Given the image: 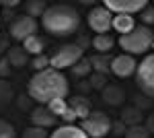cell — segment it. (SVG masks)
<instances>
[{"label": "cell", "instance_id": "cell-1", "mask_svg": "<svg viewBox=\"0 0 154 138\" xmlns=\"http://www.w3.org/2000/svg\"><path fill=\"white\" fill-rule=\"evenodd\" d=\"M29 97L39 105H48L54 99H68L70 95V82L68 79L56 68H45L41 72H35L29 85H27Z\"/></svg>", "mask_w": 154, "mask_h": 138}, {"label": "cell", "instance_id": "cell-2", "mask_svg": "<svg viewBox=\"0 0 154 138\" xmlns=\"http://www.w3.org/2000/svg\"><path fill=\"white\" fill-rule=\"evenodd\" d=\"M41 27L54 37H68L80 27V14L72 4H51L41 17Z\"/></svg>", "mask_w": 154, "mask_h": 138}, {"label": "cell", "instance_id": "cell-3", "mask_svg": "<svg viewBox=\"0 0 154 138\" xmlns=\"http://www.w3.org/2000/svg\"><path fill=\"white\" fill-rule=\"evenodd\" d=\"M119 46L125 54L130 56H140L146 54L150 47L154 46V31L150 27H144V25H136L130 33L119 35Z\"/></svg>", "mask_w": 154, "mask_h": 138}, {"label": "cell", "instance_id": "cell-4", "mask_svg": "<svg viewBox=\"0 0 154 138\" xmlns=\"http://www.w3.org/2000/svg\"><path fill=\"white\" fill-rule=\"evenodd\" d=\"M82 58H84L82 46H78V43H62L49 56V68H56L60 72L66 68H74Z\"/></svg>", "mask_w": 154, "mask_h": 138}, {"label": "cell", "instance_id": "cell-5", "mask_svg": "<svg viewBox=\"0 0 154 138\" xmlns=\"http://www.w3.org/2000/svg\"><path fill=\"white\" fill-rule=\"evenodd\" d=\"M80 128L88 134V138H105L113 130V122L105 111L93 109L91 114L80 122Z\"/></svg>", "mask_w": 154, "mask_h": 138}, {"label": "cell", "instance_id": "cell-6", "mask_svg": "<svg viewBox=\"0 0 154 138\" xmlns=\"http://www.w3.org/2000/svg\"><path fill=\"white\" fill-rule=\"evenodd\" d=\"M136 85L138 89L146 95L154 99V54H148L142 62L138 64L136 70Z\"/></svg>", "mask_w": 154, "mask_h": 138}, {"label": "cell", "instance_id": "cell-7", "mask_svg": "<svg viewBox=\"0 0 154 138\" xmlns=\"http://www.w3.org/2000/svg\"><path fill=\"white\" fill-rule=\"evenodd\" d=\"M86 21H88V27L97 35H105L109 33V29H113V12L109 8H105V4L103 6H93L88 11Z\"/></svg>", "mask_w": 154, "mask_h": 138}, {"label": "cell", "instance_id": "cell-8", "mask_svg": "<svg viewBox=\"0 0 154 138\" xmlns=\"http://www.w3.org/2000/svg\"><path fill=\"white\" fill-rule=\"evenodd\" d=\"M37 27H39V25H37V21L33 19V17H29V14H19L17 19H12L8 31H11L12 39L25 41V39L37 35Z\"/></svg>", "mask_w": 154, "mask_h": 138}, {"label": "cell", "instance_id": "cell-9", "mask_svg": "<svg viewBox=\"0 0 154 138\" xmlns=\"http://www.w3.org/2000/svg\"><path fill=\"white\" fill-rule=\"evenodd\" d=\"M136 70H138V62L130 54H119V56H115L111 60V72L115 76H119V79L136 76Z\"/></svg>", "mask_w": 154, "mask_h": 138}, {"label": "cell", "instance_id": "cell-10", "mask_svg": "<svg viewBox=\"0 0 154 138\" xmlns=\"http://www.w3.org/2000/svg\"><path fill=\"white\" fill-rule=\"evenodd\" d=\"M148 6L146 0H105V8L113 12V14H136L142 12Z\"/></svg>", "mask_w": 154, "mask_h": 138}, {"label": "cell", "instance_id": "cell-11", "mask_svg": "<svg viewBox=\"0 0 154 138\" xmlns=\"http://www.w3.org/2000/svg\"><path fill=\"white\" fill-rule=\"evenodd\" d=\"M56 122H58V117L48 109V105H37L35 109L31 111V124L33 126H39V128L48 130V128L56 126Z\"/></svg>", "mask_w": 154, "mask_h": 138}, {"label": "cell", "instance_id": "cell-12", "mask_svg": "<svg viewBox=\"0 0 154 138\" xmlns=\"http://www.w3.org/2000/svg\"><path fill=\"white\" fill-rule=\"evenodd\" d=\"M49 138H88V134H86L80 126L62 124V126L54 128V132L49 134Z\"/></svg>", "mask_w": 154, "mask_h": 138}, {"label": "cell", "instance_id": "cell-13", "mask_svg": "<svg viewBox=\"0 0 154 138\" xmlns=\"http://www.w3.org/2000/svg\"><path fill=\"white\" fill-rule=\"evenodd\" d=\"M101 97H103V101L107 105H113V107H117L125 101V91L123 89H119L117 85H105L103 87V93H101Z\"/></svg>", "mask_w": 154, "mask_h": 138}, {"label": "cell", "instance_id": "cell-14", "mask_svg": "<svg viewBox=\"0 0 154 138\" xmlns=\"http://www.w3.org/2000/svg\"><path fill=\"white\" fill-rule=\"evenodd\" d=\"M68 105H70L72 109H74V114L78 115V120L82 122L86 115L93 111V107H91V101L86 99V97H80V95H76V97H70L68 99Z\"/></svg>", "mask_w": 154, "mask_h": 138}, {"label": "cell", "instance_id": "cell-15", "mask_svg": "<svg viewBox=\"0 0 154 138\" xmlns=\"http://www.w3.org/2000/svg\"><path fill=\"white\" fill-rule=\"evenodd\" d=\"M6 60L11 62V66H14V68H23L25 64L29 62V54L25 52L23 46H14V47H11V50H8Z\"/></svg>", "mask_w": 154, "mask_h": 138}, {"label": "cell", "instance_id": "cell-16", "mask_svg": "<svg viewBox=\"0 0 154 138\" xmlns=\"http://www.w3.org/2000/svg\"><path fill=\"white\" fill-rule=\"evenodd\" d=\"M134 27H136V21H134L131 14H113V29L119 35L130 33Z\"/></svg>", "mask_w": 154, "mask_h": 138}, {"label": "cell", "instance_id": "cell-17", "mask_svg": "<svg viewBox=\"0 0 154 138\" xmlns=\"http://www.w3.org/2000/svg\"><path fill=\"white\" fill-rule=\"evenodd\" d=\"M23 47L25 52L29 54V56H41L43 54V47H45V39L43 37H39V35H33V37H29V39H25L23 41Z\"/></svg>", "mask_w": 154, "mask_h": 138}, {"label": "cell", "instance_id": "cell-18", "mask_svg": "<svg viewBox=\"0 0 154 138\" xmlns=\"http://www.w3.org/2000/svg\"><path fill=\"white\" fill-rule=\"evenodd\" d=\"M111 60L113 58H109L107 54H97V56L91 58V66L97 74H107L111 70Z\"/></svg>", "mask_w": 154, "mask_h": 138}, {"label": "cell", "instance_id": "cell-19", "mask_svg": "<svg viewBox=\"0 0 154 138\" xmlns=\"http://www.w3.org/2000/svg\"><path fill=\"white\" fill-rule=\"evenodd\" d=\"M113 46H115V39H113L109 33L95 35V37H93V47H95L99 54H107V52H111Z\"/></svg>", "mask_w": 154, "mask_h": 138}, {"label": "cell", "instance_id": "cell-20", "mask_svg": "<svg viewBox=\"0 0 154 138\" xmlns=\"http://www.w3.org/2000/svg\"><path fill=\"white\" fill-rule=\"evenodd\" d=\"M14 99V93H12V85L6 79H0V109L6 107Z\"/></svg>", "mask_w": 154, "mask_h": 138}, {"label": "cell", "instance_id": "cell-21", "mask_svg": "<svg viewBox=\"0 0 154 138\" xmlns=\"http://www.w3.org/2000/svg\"><path fill=\"white\" fill-rule=\"evenodd\" d=\"M25 8H27V14H29V17L37 19V17H43V12L48 11V4L41 2V0H31V2L25 4Z\"/></svg>", "mask_w": 154, "mask_h": 138}, {"label": "cell", "instance_id": "cell-22", "mask_svg": "<svg viewBox=\"0 0 154 138\" xmlns=\"http://www.w3.org/2000/svg\"><path fill=\"white\" fill-rule=\"evenodd\" d=\"M125 138H150L148 128L142 124H136V126H128L125 128Z\"/></svg>", "mask_w": 154, "mask_h": 138}, {"label": "cell", "instance_id": "cell-23", "mask_svg": "<svg viewBox=\"0 0 154 138\" xmlns=\"http://www.w3.org/2000/svg\"><path fill=\"white\" fill-rule=\"evenodd\" d=\"M48 109L56 115V117H62L64 111L68 109V99H54V101L48 103Z\"/></svg>", "mask_w": 154, "mask_h": 138}, {"label": "cell", "instance_id": "cell-24", "mask_svg": "<svg viewBox=\"0 0 154 138\" xmlns=\"http://www.w3.org/2000/svg\"><path fill=\"white\" fill-rule=\"evenodd\" d=\"M72 72L76 74V76H91V72H93V66H91V58H82L74 68Z\"/></svg>", "mask_w": 154, "mask_h": 138}, {"label": "cell", "instance_id": "cell-25", "mask_svg": "<svg viewBox=\"0 0 154 138\" xmlns=\"http://www.w3.org/2000/svg\"><path fill=\"white\" fill-rule=\"evenodd\" d=\"M121 122L123 124H128V126H136V124H140V111L136 109V107H128L123 115H121Z\"/></svg>", "mask_w": 154, "mask_h": 138}, {"label": "cell", "instance_id": "cell-26", "mask_svg": "<svg viewBox=\"0 0 154 138\" xmlns=\"http://www.w3.org/2000/svg\"><path fill=\"white\" fill-rule=\"evenodd\" d=\"M21 138H49V134L45 132V128L39 126H29L23 130V136Z\"/></svg>", "mask_w": 154, "mask_h": 138}, {"label": "cell", "instance_id": "cell-27", "mask_svg": "<svg viewBox=\"0 0 154 138\" xmlns=\"http://www.w3.org/2000/svg\"><path fill=\"white\" fill-rule=\"evenodd\" d=\"M0 138H17L14 126H12L11 122L2 120V117H0Z\"/></svg>", "mask_w": 154, "mask_h": 138}, {"label": "cell", "instance_id": "cell-28", "mask_svg": "<svg viewBox=\"0 0 154 138\" xmlns=\"http://www.w3.org/2000/svg\"><path fill=\"white\" fill-rule=\"evenodd\" d=\"M31 66L35 68V72H41V70L49 68V56H35L33 60H31Z\"/></svg>", "mask_w": 154, "mask_h": 138}, {"label": "cell", "instance_id": "cell-29", "mask_svg": "<svg viewBox=\"0 0 154 138\" xmlns=\"http://www.w3.org/2000/svg\"><path fill=\"white\" fill-rule=\"evenodd\" d=\"M140 19H142V25H144V27L154 25V4H148V6L140 12Z\"/></svg>", "mask_w": 154, "mask_h": 138}, {"label": "cell", "instance_id": "cell-30", "mask_svg": "<svg viewBox=\"0 0 154 138\" xmlns=\"http://www.w3.org/2000/svg\"><path fill=\"white\" fill-rule=\"evenodd\" d=\"M62 120H64V124H74V122L78 120V115L74 114V109H72L70 105H68V109L64 111V115H62Z\"/></svg>", "mask_w": 154, "mask_h": 138}, {"label": "cell", "instance_id": "cell-31", "mask_svg": "<svg viewBox=\"0 0 154 138\" xmlns=\"http://www.w3.org/2000/svg\"><path fill=\"white\" fill-rule=\"evenodd\" d=\"M8 72H11V62L6 58H0V76L4 79V76H8Z\"/></svg>", "mask_w": 154, "mask_h": 138}, {"label": "cell", "instance_id": "cell-32", "mask_svg": "<svg viewBox=\"0 0 154 138\" xmlns=\"http://www.w3.org/2000/svg\"><path fill=\"white\" fill-rule=\"evenodd\" d=\"M103 82H105V74H95L93 76V85L95 87H103Z\"/></svg>", "mask_w": 154, "mask_h": 138}, {"label": "cell", "instance_id": "cell-33", "mask_svg": "<svg viewBox=\"0 0 154 138\" xmlns=\"http://www.w3.org/2000/svg\"><path fill=\"white\" fill-rule=\"evenodd\" d=\"M146 128H148L150 134H154V114L148 115V120H146Z\"/></svg>", "mask_w": 154, "mask_h": 138}, {"label": "cell", "instance_id": "cell-34", "mask_svg": "<svg viewBox=\"0 0 154 138\" xmlns=\"http://www.w3.org/2000/svg\"><path fill=\"white\" fill-rule=\"evenodd\" d=\"M0 17H2V12H0Z\"/></svg>", "mask_w": 154, "mask_h": 138}]
</instances>
